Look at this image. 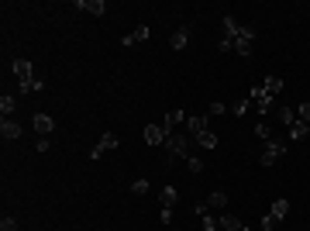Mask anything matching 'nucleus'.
Instances as JSON below:
<instances>
[{
    "label": "nucleus",
    "mask_w": 310,
    "mask_h": 231,
    "mask_svg": "<svg viewBox=\"0 0 310 231\" xmlns=\"http://www.w3.org/2000/svg\"><path fill=\"white\" fill-rule=\"evenodd\" d=\"M207 124H211L207 117H186V131H190V138H196L200 131H211Z\"/></svg>",
    "instance_id": "0eeeda50"
},
{
    "label": "nucleus",
    "mask_w": 310,
    "mask_h": 231,
    "mask_svg": "<svg viewBox=\"0 0 310 231\" xmlns=\"http://www.w3.org/2000/svg\"><path fill=\"white\" fill-rule=\"evenodd\" d=\"M296 117H300V121H307V124H310V100H307V104H300V107H296Z\"/></svg>",
    "instance_id": "393cba45"
},
{
    "label": "nucleus",
    "mask_w": 310,
    "mask_h": 231,
    "mask_svg": "<svg viewBox=\"0 0 310 231\" xmlns=\"http://www.w3.org/2000/svg\"><path fill=\"white\" fill-rule=\"evenodd\" d=\"M241 231H248V228H241Z\"/></svg>",
    "instance_id": "2f4dec72"
},
{
    "label": "nucleus",
    "mask_w": 310,
    "mask_h": 231,
    "mask_svg": "<svg viewBox=\"0 0 310 231\" xmlns=\"http://www.w3.org/2000/svg\"><path fill=\"white\" fill-rule=\"evenodd\" d=\"M21 131H24V128H21L18 121L4 117V124H0V135H4V138H11V142H14V138H21Z\"/></svg>",
    "instance_id": "6e6552de"
},
{
    "label": "nucleus",
    "mask_w": 310,
    "mask_h": 231,
    "mask_svg": "<svg viewBox=\"0 0 310 231\" xmlns=\"http://www.w3.org/2000/svg\"><path fill=\"white\" fill-rule=\"evenodd\" d=\"M307 131H310L307 121H293V124H290V138H293V142H296V138H303Z\"/></svg>",
    "instance_id": "a211bd4d"
},
{
    "label": "nucleus",
    "mask_w": 310,
    "mask_h": 231,
    "mask_svg": "<svg viewBox=\"0 0 310 231\" xmlns=\"http://www.w3.org/2000/svg\"><path fill=\"white\" fill-rule=\"evenodd\" d=\"M269 214H272V217H276V221H279V217H286V214H290V200H276Z\"/></svg>",
    "instance_id": "412c9836"
},
{
    "label": "nucleus",
    "mask_w": 310,
    "mask_h": 231,
    "mask_svg": "<svg viewBox=\"0 0 310 231\" xmlns=\"http://www.w3.org/2000/svg\"><path fill=\"white\" fill-rule=\"evenodd\" d=\"M217 221H221V231H241V228H245V224H241L234 214H221Z\"/></svg>",
    "instance_id": "4468645a"
},
{
    "label": "nucleus",
    "mask_w": 310,
    "mask_h": 231,
    "mask_svg": "<svg viewBox=\"0 0 310 231\" xmlns=\"http://www.w3.org/2000/svg\"><path fill=\"white\" fill-rule=\"evenodd\" d=\"M52 128H56V121H52L48 114H35V131H38L41 138H48V131H52Z\"/></svg>",
    "instance_id": "9d476101"
},
{
    "label": "nucleus",
    "mask_w": 310,
    "mask_h": 231,
    "mask_svg": "<svg viewBox=\"0 0 310 231\" xmlns=\"http://www.w3.org/2000/svg\"><path fill=\"white\" fill-rule=\"evenodd\" d=\"M283 152H286V145L272 138V142H266V152H262V159H259V162H262V166H272V162H276Z\"/></svg>",
    "instance_id": "20e7f679"
},
{
    "label": "nucleus",
    "mask_w": 310,
    "mask_h": 231,
    "mask_svg": "<svg viewBox=\"0 0 310 231\" xmlns=\"http://www.w3.org/2000/svg\"><path fill=\"white\" fill-rule=\"evenodd\" d=\"M272 228H276V217L266 214V217H262V231H272Z\"/></svg>",
    "instance_id": "c756f323"
},
{
    "label": "nucleus",
    "mask_w": 310,
    "mask_h": 231,
    "mask_svg": "<svg viewBox=\"0 0 310 231\" xmlns=\"http://www.w3.org/2000/svg\"><path fill=\"white\" fill-rule=\"evenodd\" d=\"M255 135L262 138V142H272V124L269 121H259V124H255Z\"/></svg>",
    "instance_id": "5701e85b"
},
{
    "label": "nucleus",
    "mask_w": 310,
    "mask_h": 231,
    "mask_svg": "<svg viewBox=\"0 0 310 231\" xmlns=\"http://www.w3.org/2000/svg\"><path fill=\"white\" fill-rule=\"evenodd\" d=\"M207 111H211V117H217V114H224V104H221V100H214Z\"/></svg>",
    "instance_id": "cd10ccee"
},
{
    "label": "nucleus",
    "mask_w": 310,
    "mask_h": 231,
    "mask_svg": "<svg viewBox=\"0 0 310 231\" xmlns=\"http://www.w3.org/2000/svg\"><path fill=\"white\" fill-rule=\"evenodd\" d=\"M183 121H186V114H183V111H169V114H166V121H162V124H166V131L173 135V128H176V124H183Z\"/></svg>",
    "instance_id": "2eb2a0df"
},
{
    "label": "nucleus",
    "mask_w": 310,
    "mask_h": 231,
    "mask_svg": "<svg viewBox=\"0 0 310 231\" xmlns=\"http://www.w3.org/2000/svg\"><path fill=\"white\" fill-rule=\"evenodd\" d=\"M0 231H18V221H14V217H4V221H0Z\"/></svg>",
    "instance_id": "bb28decb"
},
{
    "label": "nucleus",
    "mask_w": 310,
    "mask_h": 231,
    "mask_svg": "<svg viewBox=\"0 0 310 231\" xmlns=\"http://www.w3.org/2000/svg\"><path fill=\"white\" fill-rule=\"evenodd\" d=\"M166 138H169L166 124H145V142H148V145H162Z\"/></svg>",
    "instance_id": "39448f33"
},
{
    "label": "nucleus",
    "mask_w": 310,
    "mask_h": 231,
    "mask_svg": "<svg viewBox=\"0 0 310 231\" xmlns=\"http://www.w3.org/2000/svg\"><path fill=\"white\" fill-rule=\"evenodd\" d=\"M279 121H283V124L290 128L293 121H296V111H293V107H279Z\"/></svg>",
    "instance_id": "b1692460"
},
{
    "label": "nucleus",
    "mask_w": 310,
    "mask_h": 231,
    "mask_svg": "<svg viewBox=\"0 0 310 231\" xmlns=\"http://www.w3.org/2000/svg\"><path fill=\"white\" fill-rule=\"evenodd\" d=\"M76 7H83V11H90L93 18H100V14L107 11V4H104V0H79Z\"/></svg>",
    "instance_id": "ddd939ff"
},
{
    "label": "nucleus",
    "mask_w": 310,
    "mask_h": 231,
    "mask_svg": "<svg viewBox=\"0 0 310 231\" xmlns=\"http://www.w3.org/2000/svg\"><path fill=\"white\" fill-rule=\"evenodd\" d=\"M224 207H228V193L214 190L211 197H207V211H224Z\"/></svg>",
    "instance_id": "9b49d317"
},
{
    "label": "nucleus",
    "mask_w": 310,
    "mask_h": 231,
    "mask_svg": "<svg viewBox=\"0 0 310 231\" xmlns=\"http://www.w3.org/2000/svg\"><path fill=\"white\" fill-rule=\"evenodd\" d=\"M159 200H162V204H166V207H173L176 200H179V193H176L173 187H162V193H159Z\"/></svg>",
    "instance_id": "4be33fe9"
},
{
    "label": "nucleus",
    "mask_w": 310,
    "mask_h": 231,
    "mask_svg": "<svg viewBox=\"0 0 310 231\" xmlns=\"http://www.w3.org/2000/svg\"><path fill=\"white\" fill-rule=\"evenodd\" d=\"M169 41H173L176 52H183V49H186V41H190V28H186V24H183V28H176V35Z\"/></svg>",
    "instance_id": "f8f14e48"
},
{
    "label": "nucleus",
    "mask_w": 310,
    "mask_h": 231,
    "mask_svg": "<svg viewBox=\"0 0 310 231\" xmlns=\"http://www.w3.org/2000/svg\"><path fill=\"white\" fill-rule=\"evenodd\" d=\"M190 142H193V138L190 135H169L166 138V145H169V149H173V155H169V159H186V155H190Z\"/></svg>",
    "instance_id": "f03ea898"
},
{
    "label": "nucleus",
    "mask_w": 310,
    "mask_h": 231,
    "mask_svg": "<svg viewBox=\"0 0 310 231\" xmlns=\"http://www.w3.org/2000/svg\"><path fill=\"white\" fill-rule=\"evenodd\" d=\"M131 193H148V179H135V183H131Z\"/></svg>",
    "instance_id": "a878e982"
},
{
    "label": "nucleus",
    "mask_w": 310,
    "mask_h": 231,
    "mask_svg": "<svg viewBox=\"0 0 310 231\" xmlns=\"http://www.w3.org/2000/svg\"><path fill=\"white\" fill-rule=\"evenodd\" d=\"M262 90H266L269 97H276L279 90H283V79H279V76H266V83H262Z\"/></svg>",
    "instance_id": "f3484780"
},
{
    "label": "nucleus",
    "mask_w": 310,
    "mask_h": 231,
    "mask_svg": "<svg viewBox=\"0 0 310 231\" xmlns=\"http://www.w3.org/2000/svg\"><path fill=\"white\" fill-rule=\"evenodd\" d=\"M248 107H252V97H241V100H234V104H231V114H234V117H241L245 111H248Z\"/></svg>",
    "instance_id": "aec40b11"
},
{
    "label": "nucleus",
    "mask_w": 310,
    "mask_h": 231,
    "mask_svg": "<svg viewBox=\"0 0 310 231\" xmlns=\"http://www.w3.org/2000/svg\"><path fill=\"white\" fill-rule=\"evenodd\" d=\"M217 49H221V52H231V49H234V38H221V41H217Z\"/></svg>",
    "instance_id": "c85d7f7f"
},
{
    "label": "nucleus",
    "mask_w": 310,
    "mask_h": 231,
    "mask_svg": "<svg viewBox=\"0 0 310 231\" xmlns=\"http://www.w3.org/2000/svg\"><path fill=\"white\" fill-rule=\"evenodd\" d=\"M193 142H196V145H203V149H214V145H217V135H214V131H200Z\"/></svg>",
    "instance_id": "6ab92c4d"
},
{
    "label": "nucleus",
    "mask_w": 310,
    "mask_h": 231,
    "mask_svg": "<svg viewBox=\"0 0 310 231\" xmlns=\"http://www.w3.org/2000/svg\"><path fill=\"white\" fill-rule=\"evenodd\" d=\"M252 41H255V31L241 24V31H238V38H234V52H238V56H248V52H252Z\"/></svg>",
    "instance_id": "7ed1b4c3"
},
{
    "label": "nucleus",
    "mask_w": 310,
    "mask_h": 231,
    "mask_svg": "<svg viewBox=\"0 0 310 231\" xmlns=\"http://www.w3.org/2000/svg\"><path fill=\"white\" fill-rule=\"evenodd\" d=\"M145 38H148V24H138L131 35H124V38H121V45H138V41H145Z\"/></svg>",
    "instance_id": "1a4fd4ad"
},
{
    "label": "nucleus",
    "mask_w": 310,
    "mask_h": 231,
    "mask_svg": "<svg viewBox=\"0 0 310 231\" xmlns=\"http://www.w3.org/2000/svg\"><path fill=\"white\" fill-rule=\"evenodd\" d=\"M35 149H38V152H48V149H52V142H48V138H38V145H35Z\"/></svg>",
    "instance_id": "7c9ffc66"
},
{
    "label": "nucleus",
    "mask_w": 310,
    "mask_h": 231,
    "mask_svg": "<svg viewBox=\"0 0 310 231\" xmlns=\"http://www.w3.org/2000/svg\"><path fill=\"white\" fill-rule=\"evenodd\" d=\"M114 145H117V135H114V131H104V138L90 149V159H100V155L107 152V149H114Z\"/></svg>",
    "instance_id": "423d86ee"
},
{
    "label": "nucleus",
    "mask_w": 310,
    "mask_h": 231,
    "mask_svg": "<svg viewBox=\"0 0 310 231\" xmlns=\"http://www.w3.org/2000/svg\"><path fill=\"white\" fill-rule=\"evenodd\" d=\"M14 76H18V83H21V90L24 94H31V86H35V66L28 62V59H14Z\"/></svg>",
    "instance_id": "f257e3e1"
},
{
    "label": "nucleus",
    "mask_w": 310,
    "mask_h": 231,
    "mask_svg": "<svg viewBox=\"0 0 310 231\" xmlns=\"http://www.w3.org/2000/svg\"><path fill=\"white\" fill-rule=\"evenodd\" d=\"M14 107H18V100H14L11 94H4V97H0V114H4V117H11V114H14Z\"/></svg>",
    "instance_id": "dca6fc26"
}]
</instances>
